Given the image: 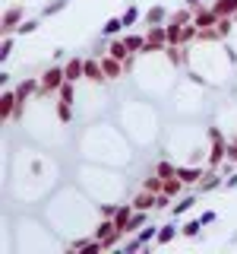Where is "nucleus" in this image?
Listing matches in <instances>:
<instances>
[{
  "instance_id": "f257e3e1",
  "label": "nucleus",
  "mask_w": 237,
  "mask_h": 254,
  "mask_svg": "<svg viewBox=\"0 0 237 254\" xmlns=\"http://www.w3.org/2000/svg\"><path fill=\"white\" fill-rule=\"evenodd\" d=\"M66 83V70L64 67H47L44 76H42V96H47V92L60 89V86Z\"/></svg>"
},
{
  "instance_id": "f03ea898",
  "label": "nucleus",
  "mask_w": 237,
  "mask_h": 254,
  "mask_svg": "<svg viewBox=\"0 0 237 254\" xmlns=\"http://www.w3.org/2000/svg\"><path fill=\"white\" fill-rule=\"evenodd\" d=\"M25 23V10L22 6H10V10L3 13V32L6 35H16V29Z\"/></svg>"
},
{
  "instance_id": "7ed1b4c3",
  "label": "nucleus",
  "mask_w": 237,
  "mask_h": 254,
  "mask_svg": "<svg viewBox=\"0 0 237 254\" xmlns=\"http://www.w3.org/2000/svg\"><path fill=\"white\" fill-rule=\"evenodd\" d=\"M177 178H180V181H184V184H199L202 181V169H199V165H177Z\"/></svg>"
},
{
  "instance_id": "20e7f679",
  "label": "nucleus",
  "mask_w": 237,
  "mask_h": 254,
  "mask_svg": "<svg viewBox=\"0 0 237 254\" xmlns=\"http://www.w3.org/2000/svg\"><path fill=\"white\" fill-rule=\"evenodd\" d=\"M66 79L70 83H76V79H83L86 76V57H73V61H66Z\"/></svg>"
},
{
  "instance_id": "39448f33",
  "label": "nucleus",
  "mask_w": 237,
  "mask_h": 254,
  "mask_svg": "<svg viewBox=\"0 0 237 254\" xmlns=\"http://www.w3.org/2000/svg\"><path fill=\"white\" fill-rule=\"evenodd\" d=\"M101 70H105L108 79H120V73H124V61H117V57H101Z\"/></svg>"
},
{
  "instance_id": "423d86ee",
  "label": "nucleus",
  "mask_w": 237,
  "mask_h": 254,
  "mask_svg": "<svg viewBox=\"0 0 237 254\" xmlns=\"http://www.w3.org/2000/svg\"><path fill=\"white\" fill-rule=\"evenodd\" d=\"M155 197H158V194H152V191L142 188L136 197L130 200V203H133V210H155Z\"/></svg>"
},
{
  "instance_id": "0eeeda50",
  "label": "nucleus",
  "mask_w": 237,
  "mask_h": 254,
  "mask_svg": "<svg viewBox=\"0 0 237 254\" xmlns=\"http://www.w3.org/2000/svg\"><path fill=\"white\" fill-rule=\"evenodd\" d=\"M86 79L89 83H101L105 76V70H101V61H95V57H86Z\"/></svg>"
},
{
  "instance_id": "6e6552de",
  "label": "nucleus",
  "mask_w": 237,
  "mask_h": 254,
  "mask_svg": "<svg viewBox=\"0 0 237 254\" xmlns=\"http://www.w3.org/2000/svg\"><path fill=\"white\" fill-rule=\"evenodd\" d=\"M168 23V6H152V10L146 13V25H165Z\"/></svg>"
},
{
  "instance_id": "1a4fd4ad",
  "label": "nucleus",
  "mask_w": 237,
  "mask_h": 254,
  "mask_svg": "<svg viewBox=\"0 0 237 254\" xmlns=\"http://www.w3.org/2000/svg\"><path fill=\"white\" fill-rule=\"evenodd\" d=\"M155 238H158V226H149V223H146V229L136 232V242L142 245V251H149V245H152Z\"/></svg>"
},
{
  "instance_id": "9d476101",
  "label": "nucleus",
  "mask_w": 237,
  "mask_h": 254,
  "mask_svg": "<svg viewBox=\"0 0 237 254\" xmlns=\"http://www.w3.org/2000/svg\"><path fill=\"white\" fill-rule=\"evenodd\" d=\"M124 29H127V25H124V19H120V16H111L105 25H101V35H105V38H114L117 32H124Z\"/></svg>"
},
{
  "instance_id": "9b49d317",
  "label": "nucleus",
  "mask_w": 237,
  "mask_h": 254,
  "mask_svg": "<svg viewBox=\"0 0 237 254\" xmlns=\"http://www.w3.org/2000/svg\"><path fill=\"white\" fill-rule=\"evenodd\" d=\"M66 6H70V0H51V3H44V6H42V19L57 16V13H64Z\"/></svg>"
},
{
  "instance_id": "f8f14e48",
  "label": "nucleus",
  "mask_w": 237,
  "mask_h": 254,
  "mask_svg": "<svg viewBox=\"0 0 237 254\" xmlns=\"http://www.w3.org/2000/svg\"><path fill=\"white\" fill-rule=\"evenodd\" d=\"M108 54H111V57H117V61H127L130 48H127V42H124V38H114V42L108 45Z\"/></svg>"
},
{
  "instance_id": "ddd939ff",
  "label": "nucleus",
  "mask_w": 237,
  "mask_h": 254,
  "mask_svg": "<svg viewBox=\"0 0 237 254\" xmlns=\"http://www.w3.org/2000/svg\"><path fill=\"white\" fill-rule=\"evenodd\" d=\"M174 238H177V226H174V223L158 226V238H155V245H168V242H174Z\"/></svg>"
},
{
  "instance_id": "4468645a",
  "label": "nucleus",
  "mask_w": 237,
  "mask_h": 254,
  "mask_svg": "<svg viewBox=\"0 0 237 254\" xmlns=\"http://www.w3.org/2000/svg\"><path fill=\"white\" fill-rule=\"evenodd\" d=\"M146 213H149V210H136V213H133V216H130V223H127V229H124V232H139L142 226H146V219H149Z\"/></svg>"
},
{
  "instance_id": "2eb2a0df",
  "label": "nucleus",
  "mask_w": 237,
  "mask_h": 254,
  "mask_svg": "<svg viewBox=\"0 0 237 254\" xmlns=\"http://www.w3.org/2000/svg\"><path fill=\"white\" fill-rule=\"evenodd\" d=\"M139 16H142V13H139V6H136V3H130V6L124 10V16H120V19H124V25L130 29V25H136V23H139Z\"/></svg>"
},
{
  "instance_id": "dca6fc26",
  "label": "nucleus",
  "mask_w": 237,
  "mask_h": 254,
  "mask_svg": "<svg viewBox=\"0 0 237 254\" xmlns=\"http://www.w3.org/2000/svg\"><path fill=\"white\" fill-rule=\"evenodd\" d=\"M234 10H237V0H218V3L212 6V13H215L218 19H221V16H228V13H234Z\"/></svg>"
},
{
  "instance_id": "f3484780",
  "label": "nucleus",
  "mask_w": 237,
  "mask_h": 254,
  "mask_svg": "<svg viewBox=\"0 0 237 254\" xmlns=\"http://www.w3.org/2000/svg\"><path fill=\"white\" fill-rule=\"evenodd\" d=\"M221 184V178L215 175V172H209V175H202V181H199V191H215Z\"/></svg>"
},
{
  "instance_id": "a211bd4d",
  "label": "nucleus",
  "mask_w": 237,
  "mask_h": 254,
  "mask_svg": "<svg viewBox=\"0 0 237 254\" xmlns=\"http://www.w3.org/2000/svg\"><path fill=\"white\" fill-rule=\"evenodd\" d=\"M155 175H161V178H174V175H177V165H174V162H168V159H165V162H158Z\"/></svg>"
},
{
  "instance_id": "6ab92c4d",
  "label": "nucleus",
  "mask_w": 237,
  "mask_h": 254,
  "mask_svg": "<svg viewBox=\"0 0 237 254\" xmlns=\"http://www.w3.org/2000/svg\"><path fill=\"white\" fill-rule=\"evenodd\" d=\"M199 229H202V219H190V223H184V229H180V232H184L187 238H196V235H199Z\"/></svg>"
},
{
  "instance_id": "aec40b11",
  "label": "nucleus",
  "mask_w": 237,
  "mask_h": 254,
  "mask_svg": "<svg viewBox=\"0 0 237 254\" xmlns=\"http://www.w3.org/2000/svg\"><path fill=\"white\" fill-rule=\"evenodd\" d=\"M193 203H196V197H193V194H190V197H184L180 203H174V210H171V219H174V216H180V213H187Z\"/></svg>"
},
{
  "instance_id": "412c9836",
  "label": "nucleus",
  "mask_w": 237,
  "mask_h": 254,
  "mask_svg": "<svg viewBox=\"0 0 237 254\" xmlns=\"http://www.w3.org/2000/svg\"><path fill=\"white\" fill-rule=\"evenodd\" d=\"M180 184H184V181H180L177 175H174V178H165V188H161V191H165L168 197H174V194H180Z\"/></svg>"
},
{
  "instance_id": "4be33fe9",
  "label": "nucleus",
  "mask_w": 237,
  "mask_h": 254,
  "mask_svg": "<svg viewBox=\"0 0 237 254\" xmlns=\"http://www.w3.org/2000/svg\"><path fill=\"white\" fill-rule=\"evenodd\" d=\"M124 42H127V48H130V51H139V48H146V38H142V35H127Z\"/></svg>"
},
{
  "instance_id": "5701e85b",
  "label": "nucleus",
  "mask_w": 237,
  "mask_h": 254,
  "mask_svg": "<svg viewBox=\"0 0 237 254\" xmlns=\"http://www.w3.org/2000/svg\"><path fill=\"white\" fill-rule=\"evenodd\" d=\"M35 29H38V19H25V23L16 29V35H32Z\"/></svg>"
},
{
  "instance_id": "b1692460",
  "label": "nucleus",
  "mask_w": 237,
  "mask_h": 254,
  "mask_svg": "<svg viewBox=\"0 0 237 254\" xmlns=\"http://www.w3.org/2000/svg\"><path fill=\"white\" fill-rule=\"evenodd\" d=\"M10 54H13V35H6L3 38V51H0V61H6Z\"/></svg>"
},
{
  "instance_id": "393cba45",
  "label": "nucleus",
  "mask_w": 237,
  "mask_h": 254,
  "mask_svg": "<svg viewBox=\"0 0 237 254\" xmlns=\"http://www.w3.org/2000/svg\"><path fill=\"white\" fill-rule=\"evenodd\" d=\"M199 219H202V226H212L215 219H218V213H215V210H206V213H202Z\"/></svg>"
},
{
  "instance_id": "a878e982",
  "label": "nucleus",
  "mask_w": 237,
  "mask_h": 254,
  "mask_svg": "<svg viewBox=\"0 0 237 254\" xmlns=\"http://www.w3.org/2000/svg\"><path fill=\"white\" fill-rule=\"evenodd\" d=\"M66 57V48H54V61H64Z\"/></svg>"
},
{
  "instance_id": "bb28decb",
  "label": "nucleus",
  "mask_w": 237,
  "mask_h": 254,
  "mask_svg": "<svg viewBox=\"0 0 237 254\" xmlns=\"http://www.w3.org/2000/svg\"><path fill=\"white\" fill-rule=\"evenodd\" d=\"M225 188H237V172H234V175H231V178H228V181H225Z\"/></svg>"
},
{
  "instance_id": "cd10ccee",
  "label": "nucleus",
  "mask_w": 237,
  "mask_h": 254,
  "mask_svg": "<svg viewBox=\"0 0 237 254\" xmlns=\"http://www.w3.org/2000/svg\"><path fill=\"white\" fill-rule=\"evenodd\" d=\"M199 3H202V0H187V6H190V10H199Z\"/></svg>"
}]
</instances>
